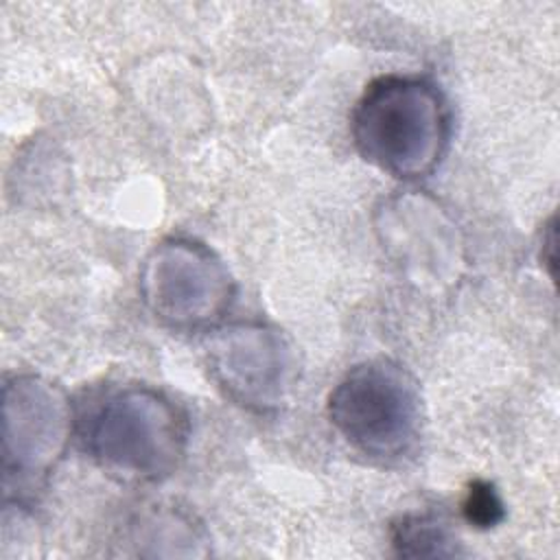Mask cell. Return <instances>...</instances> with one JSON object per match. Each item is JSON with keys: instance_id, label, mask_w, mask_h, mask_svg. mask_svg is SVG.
<instances>
[{"instance_id": "277c9868", "label": "cell", "mask_w": 560, "mask_h": 560, "mask_svg": "<svg viewBox=\"0 0 560 560\" xmlns=\"http://www.w3.org/2000/svg\"><path fill=\"white\" fill-rule=\"evenodd\" d=\"M140 291L147 306L171 328H201L223 317L234 282L212 249L197 241L160 243L144 262Z\"/></svg>"}, {"instance_id": "3957f363", "label": "cell", "mask_w": 560, "mask_h": 560, "mask_svg": "<svg viewBox=\"0 0 560 560\" xmlns=\"http://www.w3.org/2000/svg\"><path fill=\"white\" fill-rule=\"evenodd\" d=\"M328 420L359 455L376 464H400L422 440L420 387L396 361H363L332 387Z\"/></svg>"}, {"instance_id": "ba28073f", "label": "cell", "mask_w": 560, "mask_h": 560, "mask_svg": "<svg viewBox=\"0 0 560 560\" xmlns=\"http://www.w3.org/2000/svg\"><path fill=\"white\" fill-rule=\"evenodd\" d=\"M462 512H464V518L479 529H490L499 525L505 516L503 501L497 488L490 481H481V479L468 486L466 497L462 501Z\"/></svg>"}, {"instance_id": "52a82bcc", "label": "cell", "mask_w": 560, "mask_h": 560, "mask_svg": "<svg viewBox=\"0 0 560 560\" xmlns=\"http://www.w3.org/2000/svg\"><path fill=\"white\" fill-rule=\"evenodd\" d=\"M394 551L402 558H446L462 553L448 525L435 514H405L389 529Z\"/></svg>"}, {"instance_id": "7a4b0ae2", "label": "cell", "mask_w": 560, "mask_h": 560, "mask_svg": "<svg viewBox=\"0 0 560 560\" xmlns=\"http://www.w3.org/2000/svg\"><path fill=\"white\" fill-rule=\"evenodd\" d=\"M83 448L125 481H160L186 453L188 420L160 389L118 385L96 394L77 418Z\"/></svg>"}, {"instance_id": "6da1fadb", "label": "cell", "mask_w": 560, "mask_h": 560, "mask_svg": "<svg viewBox=\"0 0 560 560\" xmlns=\"http://www.w3.org/2000/svg\"><path fill=\"white\" fill-rule=\"evenodd\" d=\"M359 155L378 171L413 182L431 175L446 153L451 112L435 83L383 74L365 85L350 116Z\"/></svg>"}, {"instance_id": "5b68a950", "label": "cell", "mask_w": 560, "mask_h": 560, "mask_svg": "<svg viewBox=\"0 0 560 560\" xmlns=\"http://www.w3.org/2000/svg\"><path fill=\"white\" fill-rule=\"evenodd\" d=\"M4 477L44 479L63 457L74 411L63 392L39 376H13L4 383Z\"/></svg>"}, {"instance_id": "8992f818", "label": "cell", "mask_w": 560, "mask_h": 560, "mask_svg": "<svg viewBox=\"0 0 560 560\" xmlns=\"http://www.w3.org/2000/svg\"><path fill=\"white\" fill-rule=\"evenodd\" d=\"M208 363L225 394L245 407H273L289 385V348L278 330L262 324L223 330L210 343Z\"/></svg>"}]
</instances>
